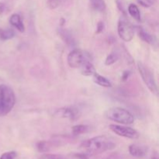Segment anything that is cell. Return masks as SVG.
Here are the masks:
<instances>
[{"label":"cell","mask_w":159,"mask_h":159,"mask_svg":"<svg viewBox=\"0 0 159 159\" xmlns=\"http://www.w3.org/2000/svg\"><path fill=\"white\" fill-rule=\"evenodd\" d=\"M80 148L87 155H99L114 149L116 144L107 137L100 135L83 141Z\"/></svg>","instance_id":"6da1fadb"},{"label":"cell","mask_w":159,"mask_h":159,"mask_svg":"<svg viewBox=\"0 0 159 159\" xmlns=\"http://www.w3.org/2000/svg\"><path fill=\"white\" fill-rule=\"evenodd\" d=\"M16 103L13 90L6 85H0V116H6Z\"/></svg>","instance_id":"7a4b0ae2"},{"label":"cell","mask_w":159,"mask_h":159,"mask_svg":"<svg viewBox=\"0 0 159 159\" xmlns=\"http://www.w3.org/2000/svg\"><path fill=\"white\" fill-rule=\"evenodd\" d=\"M106 116L109 120L121 124H132L134 121L133 115L126 109L121 107H113L106 112Z\"/></svg>","instance_id":"3957f363"},{"label":"cell","mask_w":159,"mask_h":159,"mask_svg":"<svg viewBox=\"0 0 159 159\" xmlns=\"http://www.w3.org/2000/svg\"><path fill=\"white\" fill-rule=\"evenodd\" d=\"M138 69L143 82H144L148 89L154 94H158V85H157L153 72L151 71L150 68H148L142 62L138 61Z\"/></svg>","instance_id":"277c9868"},{"label":"cell","mask_w":159,"mask_h":159,"mask_svg":"<svg viewBox=\"0 0 159 159\" xmlns=\"http://www.w3.org/2000/svg\"><path fill=\"white\" fill-rule=\"evenodd\" d=\"M68 64L71 68H80L86 60H89V56L82 50L76 48L72 50L68 55Z\"/></svg>","instance_id":"5b68a950"},{"label":"cell","mask_w":159,"mask_h":159,"mask_svg":"<svg viewBox=\"0 0 159 159\" xmlns=\"http://www.w3.org/2000/svg\"><path fill=\"white\" fill-rule=\"evenodd\" d=\"M134 26L126 19H120L118 22V35L124 41L129 42L132 40L134 36Z\"/></svg>","instance_id":"8992f818"},{"label":"cell","mask_w":159,"mask_h":159,"mask_svg":"<svg viewBox=\"0 0 159 159\" xmlns=\"http://www.w3.org/2000/svg\"><path fill=\"white\" fill-rule=\"evenodd\" d=\"M109 128L113 133L117 134L118 136L123 137V138H130V139H138L140 136L139 133L136 130L131 128V127H126V126L111 124V125H110Z\"/></svg>","instance_id":"52a82bcc"},{"label":"cell","mask_w":159,"mask_h":159,"mask_svg":"<svg viewBox=\"0 0 159 159\" xmlns=\"http://www.w3.org/2000/svg\"><path fill=\"white\" fill-rule=\"evenodd\" d=\"M57 116L64 119H68L71 121H75L81 116V112L76 107H64L57 110L55 113Z\"/></svg>","instance_id":"ba28073f"},{"label":"cell","mask_w":159,"mask_h":159,"mask_svg":"<svg viewBox=\"0 0 159 159\" xmlns=\"http://www.w3.org/2000/svg\"><path fill=\"white\" fill-rule=\"evenodd\" d=\"M137 28V31H138V34L140 38L144 41L145 43H148V44L152 45V46H155L157 43V37L155 35H152V34H149L148 32L144 30L142 27L141 26H138Z\"/></svg>","instance_id":"9c48e42d"},{"label":"cell","mask_w":159,"mask_h":159,"mask_svg":"<svg viewBox=\"0 0 159 159\" xmlns=\"http://www.w3.org/2000/svg\"><path fill=\"white\" fill-rule=\"evenodd\" d=\"M129 152L130 155L135 158H143L148 153V148L144 146L133 144L129 146Z\"/></svg>","instance_id":"30bf717a"},{"label":"cell","mask_w":159,"mask_h":159,"mask_svg":"<svg viewBox=\"0 0 159 159\" xmlns=\"http://www.w3.org/2000/svg\"><path fill=\"white\" fill-rule=\"evenodd\" d=\"M57 32H58L59 36H60L61 38L62 39V40H63L68 46L74 47L75 45V40L74 37H73L71 33L68 30L60 28V29L57 30Z\"/></svg>","instance_id":"8fae6325"},{"label":"cell","mask_w":159,"mask_h":159,"mask_svg":"<svg viewBox=\"0 0 159 159\" xmlns=\"http://www.w3.org/2000/svg\"><path fill=\"white\" fill-rule=\"evenodd\" d=\"M9 23L12 26L16 28L18 31L23 33L25 31V26L21 20V17L19 14H12L9 18Z\"/></svg>","instance_id":"7c38bea8"},{"label":"cell","mask_w":159,"mask_h":159,"mask_svg":"<svg viewBox=\"0 0 159 159\" xmlns=\"http://www.w3.org/2000/svg\"><path fill=\"white\" fill-rule=\"evenodd\" d=\"M80 68L81 73L85 76H93L96 72V68L90 60L85 61Z\"/></svg>","instance_id":"4fadbf2b"},{"label":"cell","mask_w":159,"mask_h":159,"mask_svg":"<svg viewBox=\"0 0 159 159\" xmlns=\"http://www.w3.org/2000/svg\"><path fill=\"white\" fill-rule=\"evenodd\" d=\"M93 81L96 84L100 85L102 87H105V88H110L112 86V83L108 79H107L104 76L98 74L97 72L95 73L93 75Z\"/></svg>","instance_id":"5bb4252c"},{"label":"cell","mask_w":159,"mask_h":159,"mask_svg":"<svg viewBox=\"0 0 159 159\" xmlns=\"http://www.w3.org/2000/svg\"><path fill=\"white\" fill-rule=\"evenodd\" d=\"M90 130V127L85 124H78L71 127V133L74 136H79V135L87 133Z\"/></svg>","instance_id":"9a60e30c"},{"label":"cell","mask_w":159,"mask_h":159,"mask_svg":"<svg viewBox=\"0 0 159 159\" xmlns=\"http://www.w3.org/2000/svg\"><path fill=\"white\" fill-rule=\"evenodd\" d=\"M54 145L53 141H39L37 144V149L38 150L39 152L41 153H44V152H48L52 148Z\"/></svg>","instance_id":"2e32d148"},{"label":"cell","mask_w":159,"mask_h":159,"mask_svg":"<svg viewBox=\"0 0 159 159\" xmlns=\"http://www.w3.org/2000/svg\"><path fill=\"white\" fill-rule=\"evenodd\" d=\"M128 12L130 15V16L134 19L137 22L141 21V12H140L139 9H138V7L136 5L134 4V3H131V4L129 5Z\"/></svg>","instance_id":"e0dca14e"},{"label":"cell","mask_w":159,"mask_h":159,"mask_svg":"<svg viewBox=\"0 0 159 159\" xmlns=\"http://www.w3.org/2000/svg\"><path fill=\"white\" fill-rule=\"evenodd\" d=\"M89 2L93 9L97 12H104L107 8V5L104 0H89Z\"/></svg>","instance_id":"ac0fdd59"},{"label":"cell","mask_w":159,"mask_h":159,"mask_svg":"<svg viewBox=\"0 0 159 159\" xmlns=\"http://www.w3.org/2000/svg\"><path fill=\"white\" fill-rule=\"evenodd\" d=\"M15 37V32L12 29H0V40H8Z\"/></svg>","instance_id":"d6986e66"},{"label":"cell","mask_w":159,"mask_h":159,"mask_svg":"<svg viewBox=\"0 0 159 159\" xmlns=\"http://www.w3.org/2000/svg\"><path fill=\"white\" fill-rule=\"evenodd\" d=\"M119 59V54L116 52H112L107 57L105 61L106 65H112L116 63Z\"/></svg>","instance_id":"ffe728a7"},{"label":"cell","mask_w":159,"mask_h":159,"mask_svg":"<svg viewBox=\"0 0 159 159\" xmlns=\"http://www.w3.org/2000/svg\"><path fill=\"white\" fill-rule=\"evenodd\" d=\"M45 159H75L73 155H57V154H48L43 156Z\"/></svg>","instance_id":"44dd1931"},{"label":"cell","mask_w":159,"mask_h":159,"mask_svg":"<svg viewBox=\"0 0 159 159\" xmlns=\"http://www.w3.org/2000/svg\"><path fill=\"white\" fill-rule=\"evenodd\" d=\"M63 0H48V6L50 9H54L58 7Z\"/></svg>","instance_id":"7402d4cb"},{"label":"cell","mask_w":159,"mask_h":159,"mask_svg":"<svg viewBox=\"0 0 159 159\" xmlns=\"http://www.w3.org/2000/svg\"><path fill=\"white\" fill-rule=\"evenodd\" d=\"M16 157V153L13 151L9 152H5L0 157V159H15Z\"/></svg>","instance_id":"603a6c76"},{"label":"cell","mask_w":159,"mask_h":159,"mask_svg":"<svg viewBox=\"0 0 159 159\" xmlns=\"http://www.w3.org/2000/svg\"><path fill=\"white\" fill-rule=\"evenodd\" d=\"M104 28H105V25L102 21H99L97 23V26H96V34H101L102 32H103Z\"/></svg>","instance_id":"cb8c5ba5"},{"label":"cell","mask_w":159,"mask_h":159,"mask_svg":"<svg viewBox=\"0 0 159 159\" xmlns=\"http://www.w3.org/2000/svg\"><path fill=\"white\" fill-rule=\"evenodd\" d=\"M137 1H138V2L139 3L141 6H144V7L145 8L149 7V6H151V3L150 2H149V0H137Z\"/></svg>","instance_id":"d4e9b609"},{"label":"cell","mask_w":159,"mask_h":159,"mask_svg":"<svg viewBox=\"0 0 159 159\" xmlns=\"http://www.w3.org/2000/svg\"><path fill=\"white\" fill-rule=\"evenodd\" d=\"M130 75H131V73H130V71H125L124 73H123L122 78H121V79H123V81H126L127 79H129Z\"/></svg>","instance_id":"484cf974"},{"label":"cell","mask_w":159,"mask_h":159,"mask_svg":"<svg viewBox=\"0 0 159 159\" xmlns=\"http://www.w3.org/2000/svg\"><path fill=\"white\" fill-rule=\"evenodd\" d=\"M6 6H5V4H3V3H0V14L3 13V12H5V10H6Z\"/></svg>","instance_id":"4316f807"},{"label":"cell","mask_w":159,"mask_h":159,"mask_svg":"<svg viewBox=\"0 0 159 159\" xmlns=\"http://www.w3.org/2000/svg\"><path fill=\"white\" fill-rule=\"evenodd\" d=\"M152 159H158V155H157V154H155V155H154L153 156H152Z\"/></svg>","instance_id":"83f0119b"}]
</instances>
